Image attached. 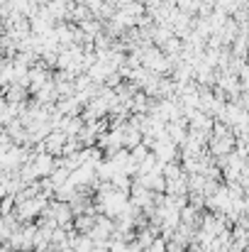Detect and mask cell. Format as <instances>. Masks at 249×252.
<instances>
[{"mask_svg":"<svg viewBox=\"0 0 249 252\" xmlns=\"http://www.w3.org/2000/svg\"><path fill=\"white\" fill-rule=\"evenodd\" d=\"M237 103L245 108V110H249V88H245L242 93H240V98H237Z\"/></svg>","mask_w":249,"mask_h":252,"instance_id":"8fae6325","label":"cell"},{"mask_svg":"<svg viewBox=\"0 0 249 252\" xmlns=\"http://www.w3.org/2000/svg\"><path fill=\"white\" fill-rule=\"evenodd\" d=\"M130 152H132V157H135L137 162H142V159H144V157H147V155H149L152 150H149V147H147V145L142 142V145H137V147H132Z\"/></svg>","mask_w":249,"mask_h":252,"instance_id":"9c48e42d","label":"cell"},{"mask_svg":"<svg viewBox=\"0 0 249 252\" xmlns=\"http://www.w3.org/2000/svg\"><path fill=\"white\" fill-rule=\"evenodd\" d=\"M66 140H69V135L64 130H52L49 137L44 140V150L49 155H54V157H61L64 155V147H66Z\"/></svg>","mask_w":249,"mask_h":252,"instance_id":"7a4b0ae2","label":"cell"},{"mask_svg":"<svg viewBox=\"0 0 249 252\" xmlns=\"http://www.w3.org/2000/svg\"><path fill=\"white\" fill-rule=\"evenodd\" d=\"M166 193L168 196H188L191 186H188V174L181 179H166Z\"/></svg>","mask_w":249,"mask_h":252,"instance_id":"8992f818","label":"cell"},{"mask_svg":"<svg viewBox=\"0 0 249 252\" xmlns=\"http://www.w3.org/2000/svg\"><path fill=\"white\" fill-rule=\"evenodd\" d=\"M56 108L64 113V115H81L83 113V100L79 95H69V98H59L56 100Z\"/></svg>","mask_w":249,"mask_h":252,"instance_id":"5b68a950","label":"cell"},{"mask_svg":"<svg viewBox=\"0 0 249 252\" xmlns=\"http://www.w3.org/2000/svg\"><path fill=\"white\" fill-rule=\"evenodd\" d=\"M2 98L10 100V103H29L32 91L22 84H10V86H2Z\"/></svg>","mask_w":249,"mask_h":252,"instance_id":"277c9868","label":"cell"},{"mask_svg":"<svg viewBox=\"0 0 249 252\" xmlns=\"http://www.w3.org/2000/svg\"><path fill=\"white\" fill-rule=\"evenodd\" d=\"M95 220H98V216H93V213H81V216L74 218V228H76L79 233L90 235V230L95 228Z\"/></svg>","mask_w":249,"mask_h":252,"instance_id":"ba28073f","label":"cell"},{"mask_svg":"<svg viewBox=\"0 0 249 252\" xmlns=\"http://www.w3.org/2000/svg\"><path fill=\"white\" fill-rule=\"evenodd\" d=\"M203 213H205V211H200V208H195V206L188 203V206L181 211V223L193 225V228H200V223H203Z\"/></svg>","mask_w":249,"mask_h":252,"instance_id":"52a82bcc","label":"cell"},{"mask_svg":"<svg viewBox=\"0 0 249 252\" xmlns=\"http://www.w3.org/2000/svg\"><path fill=\"white\" fill-rule=\"evenodd\" d=\"M162 162H181V147L176 145V142H171L168 137H162L159 142H157V147L152 150Z\"/></svg>","mask_w":249,"mask_h":252,"instance_id":"6da1fadb","label":"cell"},{"mask_svg":"<svg viewBox=\"0 0 249 252\" xmlns=\"http://www.w3.org/2000/svg\"><path fill=\"white\" fill-rule=\"evenodd\" d=\"M139 184H144L149 191H157V193H166V176L164 171H149V174H137L135 176Z\"/></svg>","mask_w":249,"mask_h":252,"instance_id":"3957f363","label":"cell"},{"mask_svg":"<svg viewBox=\"0 0 249 252\" xmlns=\"http://www.w3.org/2000/svg\"><path fill=\"white\" fill-rule=\"evenodd\" d=\"M147 252H168V240H164L162 235L152 243V248H147Z\"/></svg>","mask_w":249,"mask_h":252,"instance_id":"30bf717a","label":"cell"}]
</instances>
